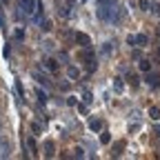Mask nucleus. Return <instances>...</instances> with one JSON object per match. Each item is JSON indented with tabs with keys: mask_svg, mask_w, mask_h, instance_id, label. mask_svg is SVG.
<instances>
[{
	"mask_svg": "<svg viewBox=\"0 0 160 160\" xmlns=\"http://www.w3.org/2000/svg\"><path fill=\"white\" fill-rule=\"evenodd\" d=\"M36 0H22V2H20V9H22V13L25 16H29V13H33V9H36Z\"/></svg>",
	"mask_w": 160,
	"mask_h": 160,
	"instance_id": "1",
	"label": "nucleus"
},
{
	"mask_svg": "<svg viewBox=\"0 0 160 160\" xmlns=\"http://www.w3.org/2000/svg\"><path fill=\"white\" fill-rule=\"evenodd\" d=\"M73 38H76V42L82 45V47H89V45H91V40H89L87 33H80V31H78V33H73Z\"/></svg>",
	"mask_w": 160,
	"mask_h": 160,
	"instance_id": "2",
	"label": "nucleus"
},
{
	"mask_svg": "<svg viewBox=\"0 0 160 160\" xmlns=\"http://www.w3.org/2000/svg\"><path fill=\"white\" fill-rule=\"evenodd\" d=\"M89 129L93 133H100L102 131V120H89Z\"/></svg>",
	"mask_w": 160,
	"mask_h": 160,
	"instance_id": "3",
	"label": "nucleus"
},
{
	"mask_svg": "<svg viewBox=\"0 0 160 160\" xmlns=\"http://www.w3.org/2000/svg\"><path fill=\"white\" fill-rule=\"evenodd\" d=\"M45 67L53 73V71H58V67H60V65L56 62V58H47V60H45Z\"/></svg>",
	"mask_w": 160,
	"mask_h": 160,
	"instance_id": "4",
	"label": "nucleus"
},
{
	"mask_svg": "<svg viewBox=\"0 0 160 160\" xmlns=\"http://www.w3.org/2000/svg\"><path fill=\"white\" fill-rule=\"evenodd\" d=\"M138 69H140V71H145V73H149V71H151V62L142 58V60L138 62Z\"/></svg>",
	"mask_w": 160,
	"mask_h": 160,
	"instance_id": "5",
	"label": "nucleus"
},
{
	"mask_svg": "<svg viewBox=\"0 0 160 160\" xmlns=\"http://www.w3.org/2000/svg\"><path fill=\"white\" fill-rule=\"evenodd\" d=\"M36 98H38L40 105H47V93H45L42 89H38V87H36Z\"/></svg>",
	"mask_w": 160,
	"mask_h": 160,
	"instance_id": "6",
	"label": "nucleus"
},
{
	"mask_svg": "<svg viewBox=\"0 0 160 160\" xmlns=\"http://www.w3.org/2000/svg\"><path fill=\"white\" fill-rule=\"evenodd\" d=\"M147 45V36L145 33H136V47H145Z\"/></svg>",
	"mask_w": 160,
	"mask_h": 160,
	"instance_id": "7",
	"label": "nucleus"
},
{
	"mask_svg": "<svg viewBox=\"0 0 160 160\" xmlns=\"http://www.w3.org/2000/svg\"><path fill=\"white\" fill-rule=\"evenodd\" d=\"M111 51H113L111 42H105V45H102V49H100V56H102V58H107V56H109Z\"/></svg>",
	"mask_w": 160,
	"mask_h": 160,
	"instance_id": "8",
	"label": "nucleus"
},
{
	"mask_svg": "<svg viewBox=\"0 0 160 160\" xmlns=\"http://www.w3.org/2000/svg\"><path fill=\"white\" fill-rule=\"evenodd\" d=\"M67 76H69V80H78V76H80V71H78L76 67H69V69H67Z\"/></svg>",
	"mask_w": 160,
	"mask_h": 160,
	"instance_id": "9",
	"label": "nucleus"
},
{
	"mask_svg": "<svg viewBox=\"0 0 160 160\" xmlns=\"http://www.w3.org/2000/svg\"><path fill=\"white\" fill-rule=\"evenodd\" d=\"M149 116H151L153 120H160V109H158V107H151V109H149Z\"/></svg>",
	"mask_w": 160,
	"mask_h": 160,
	"instance_id": "10",
	"label": "nucleus"
},
{
	"mask_svg": "<svg viewBox=\"0 0 160 160\" xmlns=\"http://www.w3.org/2000/svg\"><path fill=\"white\" fill-rule=\"evenodd\" d=\"M147 82H149V87L156 89V87H158V76H149V78H147Z\"/></svg>",
	"mask_w": 160,
	"mask_h": 160,
	"instance_id": "11",
	"label": "nucleus"
},
{
	"mask_svg": "<svg viewBox=\"0 0 160 160\" xmlns=\"http://www.w3.org/2000/svg\"><path fill=\"white\" fill-rule=\"evenodd\" d=\"M33 80H36V82H40V85H47V78L40 76V73H33Z\"/></svg>",
	"mask_w": 160,
	"mask_h": 160,
	"instance_id": "12",
	"label": "nucleus"
},
{
	"mask_svg": "<svg viewBox=\"0 0 160 160\" xmlns=\"http://www.w3.org/2000/svg\"><path fill=\"white\" fill-rule=\"evenodd\" d=\"M113 89H116V91H122V89H125V85H122V80H120V78H116V82H113Z\"/></svg>",
	"mask_w": 160,
	"mask_h": 160,
	"instance_id": "13",
	"label": "nucleus"
},
{
	"mask_svg": "<svg viewBox=\"0 0 160 160\" xmlns=\"http://www.w3.org/2000/svg\"><path fill=\"white\" fill-rule=\"evenodd\" d=\"M100 133H102V136H100V142H102V145H107L109 140H111V136H109L107 131H100Z\"/></svg>",
	"mask_w": 160,
	"mask_h": 160,
	"instance_id": "14",
	"label": "nucleus"
},
{
	"mask_svg": "<svg viewBox=\"0 0 160 160\" xmlns=\"http://www.w3.org/2000/svg\"><path fill=\"white\" fill-rule=\"evenodd\" d=\"M73 156H76V158H85V149H82V147H76V149H73Z\"/></svg>",
	"mask_w": 160,
	"mask_h": 160,
	"instance_id": "15",
	"label": "nucleus"
},
{
	"mask_svg": "<svg viewBox=\"0 0 160 160\" xmlns=\"http://www.w3.org/2000/svg\"><path fill=\"white\" fill-rule=\"evenodd\" d=\"M27 147L31 149V151H36V138L31 136V138H27Z\"/></svg>",
	"mask_w": 160,
	"mask_h": 160,
	"instance_id": "16",
	"label": "nucleus"
},
{
	"mask_svg": "<svg viewBox=\"0 0 160 160\" xmlns=\"http://www.w3.org/2000/svg\"><path fill=\"white\" fill-rule=\"evenodd\" d=\"M16 93L20 96L18 100H20V102H22V85H20V80H18V82H16Z\"/></svg>",
	"mask_w": 160,
	"mask_h": 160,
	"instance_id": "17",
	"label": "nucleus"
},
{
	"mask_svg": "<svg viewBox=\"0 0 160 160\" xmlns=\"http://www.w3.org/2000/svg\"><path fill=\"white\" fill-rule=\"evenodd\" d=\"M13 40H25V31H22V29H18V31L13 33Z\"/></svg>",
	"mask_w": 160,
	"mask_h": 160,
	"instance_id": "18",
	"label": "nucleus"
},
{
	"mask_svg": "<svg viewBox=\"0 0 160 160\" xmlns=\"http://www.w3.org/2000/svg\"><path fill=\"white\" fill-rule=\"evenodd\" d=\"M151 7V2H149V0H140V9H142V11H147Z\"/></svg>",
	"mask_w": 160,
	"mask_h": 160,
	"instance_id": "19",
	"label": "nucleus"
},
{
	"mask_svg": "<svg viewBox=\"0 0 160 160\" xmlns=\"http://www.w3.org/2000/svg\"><path fill=\"white\" fill-rule=\"evenodd\" d=\"M151 11H153L156 16H160V2H151Z\"/></svg>",
	"mask_w": 160,
	"mask_h": 160,
	"instance_id": "20",
	"label": "nucleus"
},
{
	"mask_svg": "<svg viewBox=\"0 0 160 160\" xmlns=\"http://www.w3.org/2000/svg\"><path fill=\"white\" fill-rule=\"evenodd\" d=\"M42 31H49L51 29V20H42V27H40Z\"/></svg>",
	"mask_w": 160,
	"mask_h": 160,
	"instance_id": "21",
	"label": "nucleus"
},
{
	"mask_svg": "<svg viewBox=\"0 0 160 160\" xmlns=\"http://www.w3.org/2000/svg\"><path fill=\"white\" fill-rule=\"evenodd\" d=\"M45 149H47V156H51V149H53V142H51V140H47V142H45Z\"/></svg>",
	"mask_w": 160,
	"mask_h": 160,
	"instance_id": "22",
	"label": "nucleus"
},
{
	"mask_svg": "<svg viewBox=\"0 0 160 160\" xmlns=\"http://www.w3.org/2000/svg\"><path fill=\"white\" fill-rule=\"evenodd\" d=\"M67 105H69V107H78V100L71 96V98H67Z\"/></svg>",
	"mask_w": 160,
	"mask_h": 160,
	"instance_id": "23",
	"label": "nucleus"
},
{
	"mask_svg": "<svg viewBox=\"0 0 160 160\" xmlns=\"http://www.w3.org/2000/svg\"><path fill=\"white\" fill-rule=\"evenodd\" d=\"M127 42H129L131 47H136V36H127Z\"/></svg>",
	"mask_w": 160,
	"mask_h": 160,
	"instance_id": "24",
	"label": "nucleus"
},
{
	"mask_svg": "<svg viewBox=\"0 0 160 160\" xmlns=\"http://www.w3.org/2000/svg\"><path fill=\"white\" fill-rule=\"evenodd\" d=\"M78 109H80V113H87V102L85 105H78Z\"/></svg>",
	"mask_w": 160,
	"mask_h": 160,
	"instance_id": "25",
	"label": "nucleus"
},
{
	"mask_svg": "<svg viewBox=\"0 0 160 160\" xmlns=\"http://www.w3.org/2000/svg\"><path fill=\"white\" fill-rule=\"evenodd\" d=\"M129 118H131V120H138V118H140V113H138V111H131V116H129Z\"/></svg>",
	"mask_w": 160,
	"mask_h": 160,
	"instance_id": "26",
	"label": "nucleus"
},
{
	"mask_svg": "<svg viewBox=\"0 0 160 160\" xmlns=\"http://www.w3.org/2000/svg\"><path fill=\"white\" fill-rule=\"evenodd\" d=\"M109 2V0H98V5H107Z\"/></svg>",
	"mask_w": 160,
	"mask_h": 160,
	"instance_id": "27",
	"label": "nucleus"
},
{
	"mask_svg": "<svg viewBox=\"0 0 160 160\" xmlns=\"http://www.w3.org/2000/svg\"><path fill=\"white\" fill-rule=\"evenodd\" d=\"M67 5L71 7V5H76V0H67Z\"/></svg>",
	"mask_w": 160,
	"mask_h": 160,
	"instance_id": "28",
	"label": "nucleus"
},
{
	"mask_svg": "<svg viewBox=\"0 0 160 160\" xmlns=\"http://www.w3.org/2000/svg\"><path fill=\"white\" fill-rule=\"evenodd\" d=\"M158 56H160V47H158Z\"/></svg>",
	"mask_w": 160,
	"mask_h": 160,
	"instance_id": "29",
	"label": "nucleus"
},
{
	"mask_svg": "<svg viewBox=\"0 0 160 160\" xmlns=\"http://www.w3.org/2000/svg\"><path fill=\"white\" fill-rule=\"evenodd\" d=\"M80 2H87V0H80Z\"/></svg>",
	"mask_w": 160,
	"mask_h": 160,
	"instance_id": "30",
	"label": "nucleus"
}]
</instances>
